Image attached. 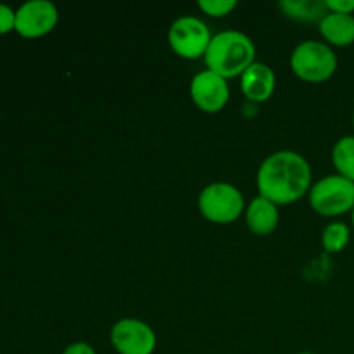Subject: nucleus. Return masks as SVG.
Masks as SVG:
<instances>
[{"instance_id": "obj_7", "label": "nucleus", "mask_w": 354, "mask_h": 354, "mask_svg": "<svg viewBox=\"0 0 354 354\" xmlns=\"http://www.w3.org/2000/svg\"><path fill=\"white\" fill-rule=\"evenodd\" d=\"M111 342L120 354H152L158 344L154 330L137 318H123L111 330Z\"/></svg>"}, {"instance_id": "obj_16", "label": "nucleus", "mask_w": 354, "mask_h": 354, "mask_svg": "<svg viewBox=\"0 0 354 354\" xmlns=\"http://www.w3.org/2000/svg\"><path fill=\"white\" fill-rule=\"evenodd\" d=\"M199 7L207 16L221 17L232 12L237 7V2L235 0H199Z\"/></svg>"}, {"instance_id": "obj_6", "label": "nucleus", "mask_w": 354, "mask_h": 354, "mask_svg": "<svg viewBox=\"0 0 354 354\" xmlns=\"http://www.w3.org/2000/svg\"><path fill=\"white\" fill-rule=\"evenodd\" d=\"M209 28L204 21L194 16H182L173 21L168 40L175 54L183 59H197L206 54L211 44Z\"/></svg>"}, {"instance_id": "obj_9", "label": "nucleus", "mask_w": 354, "mask_h": 354, "mask_svg": "<svg viewBox=\"0 0 354 354\" xmlns=\"http://www.w3.org/2000/svg\"><path fill=\"white\" fill-rule=\"evenodd\" d=\"M190 97L199 109L206 113H218L227 106L230 90L223 76L206 69L197 73L190 82Z\"/></svg>"}, {"instance_id": "obj_22", "label": "nucleus", "mask_w": 354, "mask_h": 354, "mask_svg": "<svg viewBox=\"0 0 354 354\" xmlns=\"http://www.w3.org/2000/svg\"><path fill=\"white\" fill-rule=\"evenodd\" d=\"M353 123H354V113H353Z\"/></svg>"}, {"instance_id": "obj_12", "label": "nucleus", "mask_w": 354, "mask_h": 354, "mask_svg": "<svg viewBox=\"0 0 354 354\" xmlns=\"http://www.w3.org/2000/svg\"><path fill=\"white\" fill-rule=\"evenodd\" d=\"M320 33L330 45L348 47L354 44V16L353 14L328 12L320 21Z\"/></svg>"}, {"instance_id": "obj_14", "label": "nucleus", "mask_w": 354, "mask_h": 354, "mask_svg": "<svg viewBox=\"0 0 354 354\" xmlns=\"http://www.w3.org/2000/svg\"><path fill=\"white\" fill-rule=\"evenodd\" d=\"M332 162L337 169V175L354 182V135H348L335 142Z\"/></svg>"}, {"instance_id": "obj_5", "label": "nucleus", "mask_w": 354, "mask_h": 354, "mask_svg": "<svg viewBox=\"0 0 354 354\" xmlns=\"http://www.w3.org/2000/svg\"><path fill=\"white\" fill-rule=\"evenodd\" d=\"M199 211L213 223H232L244 211V197L241 190L230 183H211L199 194Z\"/></svg>"}, {"instance_id": "obj_19", "label": "nucleus", "mask_w": 354, "mask_h": 354, "mask_svg": "<svg viewBox=\"0 0 354 354\" xmlns=\"http://www.w3.org/2000/svg\"><path fill=\"white\" fill-rule=\"evenodd\" d=\"M62 354H97V353L95 349H93L90 344H86V342H73V344H69L68 348L64 349V353Z\"/></svg>"}, {"instance_id": "obj_18", "label": "nucleus", "mask_w": 354, "mask_h": 354, "mask_svg": "<svg viewBox=\"0 0 354 354\" xmlns=\"http://www.w3.org/2000/svg\"><path fill=\"white\" fill-rule=\"evenodd\" d=\"M328 12L337 14H353L354 12V0H327Z\"/></svg>"}, {"instance_id": "obj_2", "label": "nucleus", "mask_w": 354, "mask_h": 354, "mask_svg": "<svg viewBox=\"0 0 354 354\" xmlns=\"http://www.w3.org/2000/svg\"><path fill=\"white\" fill-rule=\"evenodd\" d=\"M256 47L242 31L227 30L214 35L204 54L209 71L227 78L242 75L254 62Z\"/></svg>"}, {"instance_id": "obj_4", "label": "nucleus", "mask_w": 354, "mask_h": 354, "mask_svg": "<svg viewBox=\"0 0 354 354\" xmlns=\"http://www.w3.org/2000/svg\"><path fill=\"white\" fill-rule=\"evenodd\" d=\"M310 204L322 216H341L354 207V182L341 175L318 180L310 190Z\"/></svg>"}, {"instance_id": "obj_11", "label": "nucleus", "mask_w": 354, "mask_h": 354, "mask_svg": "<svg viewBox=\"0 0 354 354\" xmlns=\"http://www.w3.org/2000/svg\"><path fill=\"white\" fill-rule=\"evenodd\" d=\"M245 223L252 234L270 235L279 225V207L265 197H256L248 206Z\"/></svg>"}, {"instance_id": "obj_10", "label": "nucleus", "mask_w": 354, "mask_h": 354, "mask_svg": "<svg viewBox=\"0 0 354 354\" xmlns=\"http://www.w3.org/2000/svg\"><path fill=\"white\" fill-rule=\"evenodd\" d=\"M275 73L265 62H252L241 75V88L252 102H265L275 90Z\"/></svg>"}, {"instance_id": "obj_13", "label": "nucleus", "mask_w": 354, "mask_h": 354, "mask_svg": "<svg viewBox=\"0 0 354 354\" xmlns=\"http://www.w3.org/2000/svg\"><path fill=\"white\" fill-rule=\"evenodd\" d=\"M280 9L290 17L303 21H315L324 19L328 14L327 3L315 2V0H282Z\"/></svg>"}, {"instance_id": "obj_17", "label": "nucleus", "mask_w": 354, "mask_h": 354, "mask_svg": "<svg viewBox=\"0 0 354 354\" xmlns=\"http://www.w3.org/2000/svg\"><path fill=\"white\" fill-rule=\"evenodd\" d=\"M12 30H16V10L6 3H0V35H6Z\"/></svg>"}, {"instance_id": "obj_8", "label": "nucleus", "mask_w": 354, "mask_h": 354, "mask_svg": "<svg viewBox=\"0 0 354 354\" xmlns=\"http://www.w3.org/2000/svg\"><path fill=\"white\" fill-rule=\"evenodd\" d=\"M59 21V10L50 0H28L16 10V30L24 38L50 33Z\"/></svg>"}, {"instance_id": "obj_3", "label": "nucleus", "mask_w": 354, "mask_h": 354, "mask_svg": "<svg viewBox=\"0 0 354 354\" xmlns=\"http://www.w3.org/2000/svg\"><path fill=\"white\" fill-rule=\"evenodd\" d=\"M290 68L304 82H327L337 69V55L328 44L306 40L294 48Z\"/></svg>"}, {"instance_id": "obj_20", "label": "nucleus", "mask_w": 354, "mask_h": 354, "mask_svg": "<svg viewBox=\"0 0 354 354\" xmlns=\"http://www.w3.org/2000/svg\"><path fill=\"white\" fill-rule=\"evenodd\" d=\"M351 221H353V227H354V207H353V211H351Z\"/></svg>"}, {"instance_id": "obj_1", "label": "nucleus", "mask_w": 354, "mask_h": 354, "mask_svg": "<svg viewBox=\"0 0 354 354\" xmlns=\"http://www.w3.org/2000/svg\"><path fill=\"white\" fill-rule=\"evenodd\" d=\"M259 196L273 204H290L310 190V162L294 151H279L268 156L258 169Z\"/></svg>"}, {"instance_id": "obj_15", "label": "nucleus", "mask_w": 354, "mask_h": 354, "mask_svg": "<svg viewBox=\"0 0 354 354\" xmlns=\"http://www.w3.org/2000/svg\"><path fill=\"white\" fill-rule=\"evenodd\" d=\"M349 239H351V232H349L348 225L335 221V223L325 227L324 234H322V244H324L325 251L335 254V252L344 251L346 245L349 244Z\"/></svg>"}, {"instance_id": "obj_21", "label": "nucleus", "mask_w": 354, "mask_h": 354, "mask_svg": "<svg viewBox=\"0 0 354 354\" xmlns=\"http://www.w3.org/2000/svg\"><path fill=\"white\" fill-rule=\"evenodd\" d=\"M301 354H313V353H301Z\"/></svg>"}]
</instances>
